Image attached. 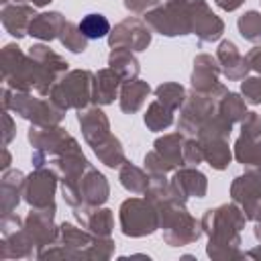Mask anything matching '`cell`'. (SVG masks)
Instances as JSON below:
<instances>
[{
	"label": "cell",
	"instance_id": "cell-7",
	"mask_svg": "<svg viewBox=\"0 0 261 261\" xmlns=\"http://www.w3.org/2000/svg\"><path fill=\"white\" fill-rule=\"evenodd\" d=\"M120 228L126 237H145L159 228V210L147 198H128L118 210Z\"/></svg>",
	"mask_w": 261,
	"mask_h": 261
},
{
	"label": "cell",
	"instance_id": "cell-19",
	"mask_svg": "<svg viewBox=\"0 0 261 261\" xmlns=\"http://www.w3.org/2000/svg\"><path fill=\"white\" fill-rule=\"evenodd\" d=\"M63 24H65V18L61 16V12H41L33 16L29 24V35L41 41H51L59 37Z\"/></svg>",
	"mask_w": 261,
	"mask_h": 261
},
{
	"label": "cell",
	"instance_id": "cell-31",
	"mask_svg": "<svg viewBox=\"0 0 261 261\" xmlns=\"http://www.w3.org/2000/svg\"><path fill=\"white\" fill-rule=\"evenodd\" d=\"M112 224H114L112 210H108V208H94L90 212V218L86 222V228L92 234H96V237H110Z\"/></svg>",
	"mask_w": 261,
	"mask_h": 261
},
{
	"label": "cell",
	"instance_id": "cell-39",
	"mask_svg": "<svg viewBox=\"0 0 261 261\" xmlns=\"http://www.w3.org/2000/svg\"><path fill=\"white\" fill-rule=\"evenodd\" d=\"M124 6L135 14H147L151 8L159 6V0H124Z\"/></svg>",
	"mask_w": 261,
	"mask_h": 261
},
{
	"label": "cell",
	"instance_id": "cell-32",
	"mask_svg": "<svg viewBox=\"0 0 261 261\" xmlns=\"http://www.w3.org/2000/svg\"><path fill=\"white\" fill-rule=\"evenodd\" d=\"M239 33L243 39H247L249 43H261V12L257 10H249L243 16H239L237 20Z\"/></svg>",
	"mask_w": 261,
	"mask_h": 261
},
{
	"label": "cell",
	"instance_id": "cell-1",
	"mask_svg": "<svg viewBox=\"0 0 261 261\" xmlns=\"http://www.w3.org/2000/svg\"><path fill=\"white\" fill-rule=\"evenodd\" d=\"M145 22L151 31L165 37L194 33L202 43L216 41L224 33V22L204 0H167L163 6L149 10Z\"/></svg>",
	"mask_w": 261,
	"mask_h": 261
},
{
	"label": "cell",
	"instance_id": "cell-41",
	"mask_svg": "<svg viewBox=\"0 0 261 261\" xmlns=\"http://www.w3.org/2000/svg\"><path fill=\"white\" fill-rule=\"evenodd\" d=\"M214 2H216V6H220L222 10H228V12L243 4V0H214Z\"/></svg>",
	"mask_w": 261,
	"mask_h": 261
},
{
	"label": "cell",
	"instance_id": "cell-5",
	"mask_svg": "<svg viewBox=\"0 0 261 261\" xmlns=\"http://www.w3.org/2000/svg\"><path fill=\"white\" fill-rule=\"evenodd\" d=\"M8 108H12L16 114H20L22 118H27L39 126L57 124L65 116V110L59 108L51 98L49 100L33 98V96H29V92L10 94V90L4 88V110H8Z\"/></svg>",
	"mask_w": 261,
	"mask_h": 261
},
{
	"label": "cell",
	"instance_id": "cell-34",
	"mask_svg": "<svg viewBox=\"0 0 261 261\" xmlns=\"http://www.w3.org/2000/svg\"><path fill=\"white\" fill-rule=\"evenodd\" d=\"M114 253V241L110 237H94L92 245L86 249V259H110Z\"/></svg>",
	"mask_w": 261,
	"mask_h": 261
},
{
	"label": "cell",
	"instance_id": "cell-43",
	"mask_svg": "<svg viewBox=\"0 0 261 261\" xmlns=\"http://www.w3.org/2000/svg\"><path fill=\"white\" fill-rule=\"evenodd\" d=\"M245 257H251V259H261V245H257L255 249H251L249 253H245Z\"/></svg>",
	"mask_w": 261,
	"mask_h": 261
},
{
	"label": "cell",
	"instance_id": "cell-30",
	"mask_svg": "<svg viewBox=\"0 0 261 261\" xmlns=\"http://www.w3.org/2000/svg\"><path fill=\"white\" fill-rule=\"evenodd\" d=\"M61 41V45L65 49H69L71 53H84L88 47V39L84 37V33L80 31V24H73L69 20H65V24L61 27V33L57 37Z\"/></svg>",
	"mask_w": 261,
	"mask_h": 261
},
{
	"label": "cell",
	"instance_id": "cell-38",
	"mask_svg": "<svg viewBox=\"0 0 261 261\" xmlns=\"http://www.w3.org/2000/svg\"><path fill=\"white\" fill-rule=\"evenodd\" d=\"M241 92L245 96V102L261 104V75L259 77H245Z\"/></svg>",
	"mask_w": 261,
	"mask_h": 261
},
{
	"label": "cell",
	"instance_id": "cell-36",
	"mask_svg": "<svg viewBox=\"0 0 261 261\" xmlns=\"http://www.w3.org/2000/svg\"><path fill=\"white\" fill-rule=\"evenodd\" d=\"M202 161H204V151H202L200 141H196V139H188L186 145H184V165L196 167V165L202 163Z\"/></svg>",
	"mask_w": 261,
	"mask_h": 261
},
{
	"label": "cell",
	"instance_id": "cell-40",
	"mask_svg": "<svg viewBox=\"0 0 261 261\" xmlns=\"http://www.w3.org/2000/svg\"><path fill=\"white\" fill-rule=\"evenodd\" d=\"M247 61H249V67L255 69L259 75H261V47H255L247 53Z\"/></svg>",
	"mask_w": 261,
	"mask_h": 261
},
{
	"label": "cell",
	"instance_id": "cell-11",
	"mask_svg": "<svg viewBox=\"0 0 261 261\" xmlns=\"http://www.w3.org/2000/svg\"><path fill=\"white\" fill-rule=\"evenodd\" d=\"M53 216H55V206H47V208H31V212L24 218V230L29 232V237L33 239L39 251L57 239L59 226L53 224Z\"/></svg>",
	"mask_w": 261,
	"mask_h": 261
},
{
	"label": "cell",
	"instance_id": "cell-29",
	"mask_svg": "<svg viewBox=\"0 0 261 261\" xmlns=\"http://www.w3.org/2000/svg\"><path fill=\"white\" fill-rule=\"evenodd\" d=\"M155 96H157L159 102H163V104H165L167 108H171V110H179V108L184 106L186 98H188L184 86H179V84H175V82H165V84L157 86V88H155Z\"/></svg>",
	"mask_w": 261,
	"mask_h": 261
},
{
	"label": "cell",
	"instance_id": "cell-33",
	"mask_svg": "<svg viewBox=\"0 0 261 261\" xmlns=\"http://www.w3.org/2000/svg\"><path fill=\"white\" fill-rule=\"evenodd\" d=\"M80 31L84 33V37L90 39H102L106 35H110V22L104 14H86L80 20Z\"/></svg>",
	"mask_w": 261,
	"mask_h": 261
},
{
	"label": "cell",
	"instance_id": "cell-27",
	"mask_svg": "<svg viewBox=\"0 0 261 261\" xmlns=\"http://www.w3.org/2000/svg\"><path fill=\"white\" fill-rule=\"evenodd\" d=\"M216 112L226 118L228 122H241L245 116H247V106H245V98H241L239 94H232V92H226L220 100H218V106H216Z\"/></svg>",
	"mask_w": 261,
	"mask_h": 261
},
{
	"label": "cell",
	"instance_id": "cell-28",
	"mask_svg": "<svg viewBox=\"0 0 261 261\" xmlns=\"http://www.w3.org/2000/svg\"><path fill=\"white\" fill-rule=\"evenodd\" d=\"M171 122H173V110L171 108H167L159 100H155V102L149 104L147 114H145V124L151 130H165Z\"/></svg>",
	"mask_w": 261,
	"mask_h": 261
},
{
	"label": "cell",
	"instance_id": "cell-25",
	"mask_svg": "<svg viewBox=\"0 0 261 261\" xmlns=\"http://www.w3.org/2000/svg\"><path fill=\"white\" fill-rule=\"evenodd\" d=\"M94 153L98 155V159L108 165V167H120L122 163H126V157H124V149L120 145V141L112 135H108L102 143H98L96 147H92Z\"/></svg>",
	"mask_w": 261,
	"mask_h": 261
},
{
	"label": "cell",
	"instance_id": "cell-26",
	"mask_svg": "<svg viewBox=\"0 0 261 261\" xmlns=\"http://www.w3.org/2000/svg\"><path fill=\"white\" fill-rule=\"evenodd\" d=\"M118 179L133 194H145L147 188H149V184H151V175L145 173L143 169H139L137 165H130V163H122L120 165Z\"/></svg>",
	"mask_w": 261,
	"mask_h": 261
},
{
	"label": "cell",
	"instance_id": "cell-20",
	"mask_svg": "<svg viewBox=\"0 0 261 261\" xmlns=\"http://www.w3.org/2000/svg\"><path fill=\"white\" fill-rule=\"evenodd\" d=\"M22 186H24V175L18 169L4 171L2 175V188H0V200H2V216L10 214L16 204L20 202L18 196H22Z\"/></svg>",
	"mask_w": 261,
	"mask_h": 261
},
{
	"label": "cell",
	"instance_id": "cell-18",
	"mask_svg": "<svg viewBox=\"0 0 261 261\" xmlns=\"http://www.w3.org/2000/svg\"><path fill=\"white\" fill-rule=\"evenodd\" d=\"M122 86V77L114 69H100L94 73L92 82V102L96 104H110L118 96V88Z\"/></svg>",
	"mask_w": 261,
	"mask_h": 261
},
{
	"label": "cell",
	"instance_id": "cell-16",
	"mask_svg": "<svg viewBox=\"0 0 261 261\" xmlns=\"http://www.w3.org/2000/svg\"><path fill=\"white\" fill-rule=\"evenodd\" d=\"M108 194H110V188H108L106 177H104L98 169L90 167V169L82 175V179H80L82 204H88V206L98 208V206H102V204L108 200Z\"/></svg>",
	"mask_w": 261,
	"mask_h": 261
},
{
	"label": "cell",
	"instance_id": "cell-42",
	"mask_svg": "<svg viewBox=\"0 0 261 261\" xmlns=\"http://www.w3.org/2000/svg\"><path fill=\"white\" fill-rule=\"evenodd\" d=\"M4 124H6V135H4V145H8V141L12 139V120L8 116V112H4Z\"/></svg>",
	"mask_w": 261,
	"mask_h": 261
},
{
	"label": "cell",
	"instance_id": "cell-17",
	"mask_svg": "<svg viewBox=\"0 0 261 261\" xmlns=\"http://www.w3.org/2000/svg\"><path fill=\"white\" fill-rule=\"evenodd\" d=\"M216 59L220 63V69L222 73L228 77V80H245V75L249 73V61L247 57H243L237 49V45L232 41H222L218 45V51H216Z\"/></svg>",
	"mask_w": 261,
	"mask_h": 261
},
{
	"label": "cell",
	"instance_id": "cell-14",
	"mask_svg": "<svg viewBox=\"0 0 261 261\" xmlns=\"http://www.w3.org/2000/svg\"><path fill=\"white\" fill-rule=\"evenodd\" d=\"M35 16V10L22 2H10V0H2V24L4 29L20 39L24 35H29V24Z\"/></svg>",
	"mask_w": 261,
	"mask_h": 261
},
{
	"label": "cell",
	"instance_id": "cell-6",
	"mask_svg": "<svg viewBox=\"0 0 261 261\" xmlns=\"http://www.w3.org/2000/svg\"><path fill=\"white\" fill-rule=\"evenodd\" d=\"M228 90L218 84L214 90L210 92H196L192 90V94L186 98L184 106H181V114H179V133H186V135H198L200 126L216 114V106H218V100L226 94Z\"/></svg>",
	"mask_w": 261,
	"mask_h": 261
},
{
	"label": "cell",
	"instance_id": "cell-46",
	"mask_svg": "<svg viewBox=\"0 0 261 261\" xmlns=\"http://www.w3.org/2000/svg\"><path fill=\"white\" fill-rule=\"evenodd\" d=\"M33 2V6H45V4H49L51 0H31Z\"/></svg>",
	"mask_w": 261,
	"mask_h": 261
},
{
	"label": "cell",
	"instance_id": "cell-21",
	"mask_svg": "<svg viewBox=\"0 0 261 261\" xmlns=\"http://www.w3.org/2000/svg\"><path fill=\"white\" fill-rule=\"evenodd\" d=\"M149 92H151V86L147 82H141V80L122 82L120 94H118L120 96V108H122V112H128V114L137 112L143 106V102L149 96Z\"/></svg>",
	"mask_w": 261,
	"mask_h": 261
},
{
	"label": "cell",
	"instance_id": "cell-23",
	"mask_svg": "<svg viewBox=\"0 0 261 261\" xmlns=\"http://www.w3.org/2000/svg\"><path fill=\"white\" fill-rule=\"evenodd\" d=\"M184 133H169L155 141V151L173 167H184Z\"/></svg>",
	"mask_w": 261,
	"mask_h": 261
},
{
	"label": "cell",
	"instance_id": "cell-44",
	"mask_svg": "<svg viewBox=\"0 0 261 261\" xmlns=\"http://www.w3.org/2000/svg\"><path fill=\"white\" fill-rule=\"evenodd\" d=\"M255 237H257V239H261V218H257V220H255Z\"/></svg>",
	"mask_w": 261,
	"mask_h": 261
},
{
	"label": "cell",
	"instance_id": "cell-24",
	"mask_svg": "<svg viewBox=\"0 0 261 261\" xmlns=\"http://www.w3.org/2000/svg\"><path fill=\"white\" fill-rule=\"evenodd\" d=\"M202 151H204V161H208V165H212L214 169H224L230 163V149L226 139L222 137H212V139H204L200 141Z\"/></svg>",
	"mask_w": 261,
	"mask_h": 261
},
{
	"label": "cell",
	"instance_id": "cell-47",
	"mask_svg": "<svg viewBox=\"0 0 261 261\" xmlns=\"http://www.w3.org/2000/svg\"><path fill=\"white\" fill-rule=\"evenodd\" d=\"M257 157H259V163H261V137L257 139Z\"/></svg>",
	"mask_w": 261,
	"mask_h": 261
},
{
	"label": "cell",
	"instance_id": "cell-9",
	"mask_svg": "<svg viewBox=\"0 0 261 261\" xmlns=\"http://www.w3.org/2000/svg\"><path fill=\"white\" fill-rule=\"evenodd\" d=\"M57 186V171L47 167H35V171L24 177L22 196L31 204V208H47L55 206L53 194Z\"/></svg>",
	"mask_w": 261,
	"mask_h": 261
},
{
	"label": "cell",
	"instance_id": "cell-22",
	"mask_svg": "<svg viewBox=\"0 0 261 261\" xmlns=\"http://www.w3.org/2000/svg\"><path fill=\"white\" fill-rule=\"evenodd\" d=\"M108 65H110V69H114L122 77V82L137 80V75H139V61L130 49L112 47V51L108 55Z\"/></svg>",
	"mask_w": 261,
	"mask_h": 261
},
{
	"label": "cell",
	"instance_id": "cell-45",
	"mask_svg": "<svg viewBox=\"0 0 261 261\" xmlns=\"http://www.w3.org/2000/svg\"><path fill=\"white\" fill-rule=\"evenodd\" d=\"M8 165H10V157H8V151H6V149H4V163H2V167H4V169H6V167H8Z\"/></svg>",
	"mask_w": 261,
	"mask_h": 261
},
{
	"label": "cell",
	"instance_id": "cell-4",
	"mask_svg": "<svg viewBox=\"0 0 261 261\" xmlns=\"http://www.w3.org/2000/svg\"><path fill=\"white\" fill-rule=\"evenodd\" d=\"M92 82L94 73L88 69H73L63 73L51 88L49 98L63 110L67 108H86L92 102Z\"/></svg>",
	"mask_w": 261,
	"mask_h": 261
},
{
	"label": "cell",
	"instance_id": "cell-2",
	"mask_svg": "<svg viewBox=\"0 0 261 261\" xmlns=\"http://www.w3.org/2000/svg\"><path fill=\"white\" fill-rule=\"evenodd\" d=\"M245 212L239 204H222L206 210L202 216V230L208 234V257L212 259H241L245 253L239 249L241 230L245 228Z\"/></svg>",
	"mask_w": 261,
	"mask_h": 261
},
{
	"label": "cell",
	"instance_id": "cell-10",
	"mask_svg": "<svg viewBox=\"0 0 261 261\" xmlns=\"http://www.w3.org/2000/svg\"><path fill=\"white\" fill-rule=\"evenodd\" d=\"M151 43V29L147 22L139 20L137 16H128L122 22H118L110 35L108 45L110 47H124L130 51H145Z\"/></svg>",
	"mask_w": 261,
	"mask_h": 261
},
{
	"label": "cell",
	"instance_id": "cell-37",
	"mask_svg": "<svg viewBox=\"0 0 261 261\" xmlns=\"http://www.w3.org/2000/svg\"><path fill=\"white\" fill-rule=\"evenodd\" d=\"M241 135L249 139L261 137V116L257 112H247V116L241 120Z\"/></svg>",
	"mask_w": 261,
	"mask_h": 261
},
{
	"label": "cell",
	"instance_id": "cell-13",
	"mask_svg": "<svg viewBox=\"0 0 261 261\" xmlns=\"http://www.w3.org/2000/svg\"><path fill=\"white\" fill-rule=\"evenodd\" d=\"M77 122L82 126L84 139L90 147H96L98 143H102L108 135H110V124L106 114L98 108V106H90V108H82L77 114Z\"/></svg>",
	"mask_w": 261,
	"mask_h": 261
},
{
	"label": "cell",
	"instance_id": "cell-35",
	"mask_svg": "<svg viewBox=\"0 0 261 261\" xmlns=\"http://www.w3.org/2000/svg\"><path fill=\"white\" fill-rule=\"evenodd\" d=\"M145 169H147L149 175H165V173H169V171L175 169V167H173L169 161H165V159L153 149L151 153L145 155Z\"/></svg>",
	"mask_w": 261,
	"mask_h": 261
},
{
	"label": "cell",
	"instance_id": "cell-48",
	"mask_svg": "<svg viewBox=\"0 0 261 261\" xmlns=\"http://www.w3.org/2000/svg\"><path fill=\"white\" fill-rule=\"evenodd\" d=\"M12 2H24V0H12Z\"/></svg>",
	"mask_w": 261,
	"mask_h": 261
},
{
	"label": "cell",
	"instance_id": "cell-12",
	"mask_svg": "<svg viewBox=\"0 0 261 261\" xmlns=\"http://www.w3.org/2000/svg\"><path fill=\"white\" fill-rule=\"evenodd\" d=\"M169 181L184 202L188 198H204L206 190H208L206 175L202 171H198L196 167H190V165H184L181 169H177Z\"/></svg>",
	"mask_w": 261,
	"mask_h": 261
},
{
	"label": "cell",
	"instance_id": "cell-3",
	"mask_svg": "<svg viewBox=\"0 0 261 261\" xmlns=\"http://www.w3.org/2000/svg\"><path fill=\"white\" fill-rule=\"evenodd\" d=\"M159 228L163 230V241L169 247L194 243L204 232L202 222L186 210L184 202H167L159 206Z\"/></svg>",
	"mask_w": 261,
	"mask_h": 261
},
{
	"label": "cell",
	"instance_id": "cell-8",
	"mask_svg": "<svg viewBox=\"0 0 261 261\" xmlns=\"http://www.w3.org/2000/svg\"><path fill=\"white\" fill-rule=\"evenodd\" d=\"M230 196L249 220L261 218V165H251L239 175L230 186Z\"/></svg>",
	"mask_w": 261,
	"mask_h": 261
},
{
	"label": "cell",
	"instance_id": "cell-15",
	"mask_svg": "<svg viewBox=\"0 0 261 261\" xmlns=\"http://www.w3.org/2000/svg\"><path fill=\"white\" fill-rule=\"evenodd\" d=\"M218 73L220 63L216 57L202 53L194 59V71H192V90L196 92H210L218 86Z\"/></svg>",
	"mask_w": 261,
	"mask_h": 261
}]
</instances>
